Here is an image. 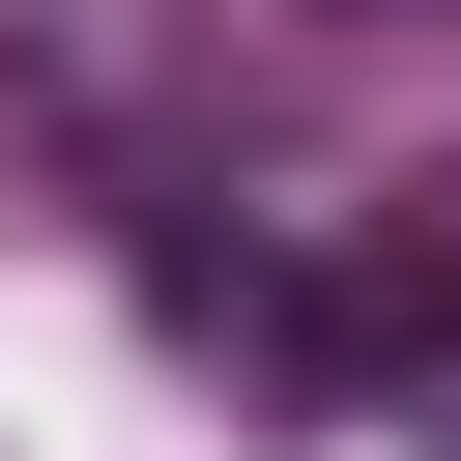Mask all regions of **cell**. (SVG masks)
Returning a JSON list of instances; mask_svg holds the SVG:
<instances>
[{
    "mask_svg": "<svg viewBox=\"0 0 461 461\" xmlns=\"http://www.w3.org/2000/svg\"><path fill=\"white\" fill-rule=\"evenodd\" d=\"M461 375V202H375L346 259H288V403H432Z\"/></svg>",
    "mask_w": 461,
    "mask_h": 461,
    "instance_id": "1",
    "label": "cell"
},
{
    "mask_svg": "<svg viewBox=\"0 0 461 461\" xmlns=\"http://www.w3.org/2000/svg\"><path fill=\"white\" fill-rule=\"evenodd\" d=\"M288 29H403V0H288Z\"/></svg>",
    "mask_w": 461,
    "mask_h": 461,
    "instance_id": "2",
    "label": "cell"
}]
</instances>
